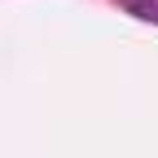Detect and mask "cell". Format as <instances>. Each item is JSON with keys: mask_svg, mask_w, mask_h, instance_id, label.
I'll use <instances>...</instances> for the list:
<instances>
[{"mask_svg": "<svg viewBox=\"0 0 158 158\" xmlns=\"http://www.w3.org/2000/svg\"><path fill=\"white\" fill-rule=\"evenodd\" d=\"M136 18H141V22H158V0L145 5V9H136Z\"/></svg>", "mask_w": 158, "mask_h": 158, "instance_id": "cell-1", "label": "cell"}, {"mask_svg": "<svg viewBox=\"0 0 158 158\" xmlns=\"http://www.w3.org/2000/svg\"><path fill=\"white\" fill-rule=\"evenodd\" d=\"M118 5H123L127 13H136V9H145V5H154V0H118Z\"/></svg>", "mask_w": 158, "mask_h": 158, "instance_id": "cell-2", "label": "cell"}]
</instances>
